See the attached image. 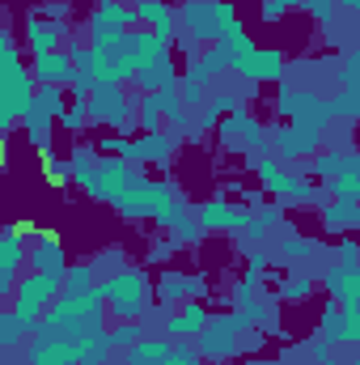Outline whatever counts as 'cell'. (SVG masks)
Here are the masks:
<instances>
[{"label": "cell", "mask_w": 360, "mask_h": 365, "mask_svg": "<svg viewBox=\"0 0 360 365\" xmlns=\"http://www.w3.org/2000/svg\"><path fill=\"white\" fill-rule=\"evenodd\" d=\"M106 327V302H102V289H81V293H64L43 310L38 327L43 336H60V340H90L93 331Z\"/></svg>", "instance_id": "6da1fadb"}, {"label": "cell", "mask_w": 360, "mask_h": 365, "mask_svg": "<svg viewBox=\"0 0 360 365\" xmlns=\"http://www.w3.org/2000/svg\"><path fill=\"white\" fill-rule=\"evenodd\" d=\"M97 289H102V302H106L110 319H140L153 306V276L144 268H136V264L115 268Z\"/></svg>", "instance_id": "7a4b0ae2"}, {"label": "cell", "mask_w": 360, "mask_h": 365, "mask_svg": "<svg viewBox=\"0 0 360 365\" xmlns=\"http://www.w3.org/2000/svg\"><path fill=\"white\" fill-rule=\"evenodd\" d=\"M238 21L233 0H182L179 9V34H186L191 43H216L225 34V26Z\"/></svg>", "instance_id": "3957f363"}, {"label": "cell", "mask_w": 360, "mask_h": 365, "mask_svg": "<svg viewBox=\"0 0 360 365\" xmlns=\"http://www.w3.org/2000/svg\"><path fill=\"white\" fill-rule=\"evenodd\" d=\"M246 162H250V170L259 175V182L268 187L280 204H314V200H322L318 182H309L301 170H284L271 153H263V158H259V153H250Z\"/></svg>", "instance_id": "277c9868"}, {"label": "cell", "mask_w": 360, "mask_h": 365, "mask_svg": "<svg viewBox=\"0 0 360 365\" xmlns=\"http://www.w3.org/2000/svg\"><path fill=\"white\" fill-rule=\"evenodd\" d=\"M60 297V276H43V272H30V276H17V284H13V293H9V310L26 323V331L34 336V327H38V319H43V310L51 306Z\"/></svg>", "instance_id": "5b68a950"}, {"label": "cell", "mask_w": 360, "mask_h": 365, "mask_svg": "<svg viewBox=\"0 0 360 365\" xmlns=\"http://www.w3.org/2000/svg\"><path fill=\"white\" fill-rule=\"evenodd\" d=\"M242 336H246V327H242L238 310L225 314V319H208L203 331L195 336V353H199L203 361H212V365H225L229 357L242 353Z\"/></svg>", "instance_id": "8992f818"}, {"label": "cell", "mask_w": 360, "mask_h": 365, "mask_svg": "<svg viewBox=\"0 0 360 365\" xmlns=\"http://www.w3.org/2000/svg\"><path fill=\"white\" fill-rule=\"evenodd\" d=\"M275 110L284 115V123H301V128H322L331 123L327 115V98L314 90H301L292 81H280V93H275Z\"/></svg>", "instance_id": "52a82bcc"}, {"label": "cell", "mask_w": 360, "mask_h": 365, "mask_svg": "<svg viewBox=\"0 0 360 365\" xmlns=\"http://www.w3.org/2000/svg\"><path fill=\"white\" fill-rule=\"evenodd\" d=\"M85 115H90V123H110L119 136H127L136 128V102L123 93V86H97L85 98Z\"/></svg>", "instance_id": "ba28073f"}, {"label": "cell", "mask_w": 360, "mask_h": 365, "mask_svg": "<svg viewBox=\"0 0 360 365\" xmlns=\"http://www.w3.org/2000/svg\"><path fill=\"white\" fill-rule=\"evenodd\" d=\"M34 77H30V64H21V56L17 51H9V56H0V106L21 123V115L30 110V102H34Z\"/></svg>", "instance_id": "9c48e42d"}, {"label": "cell", "mask_w": 360, "mask_h": 365, "mask_svg": "<svg viewBox=\"0 0 360 365\" xmlns=\"http://www.w3.org/2000/svg\"><path fill=\"white\" fill-rule=\"evenodd\" d=\"M216 136H221V145L225 149H246V153H271V132L255 119V115H246V110H233V115H225L221 123H216Z\"/></svg>", "instance_id": "30bf717a"}, {"label": "cell", "mask_w": 360, "mask_h": 365, "mask_svg": "<svg viewBox=\"0 0 360 365\" xmlns=\"http://www.w3.org/2000/svg\"><path fill=\"white\" fill-rule=\"evenodd\" d=\"M85 361V340H60V336H30L26 365H81Z\"/></svg>", "instance_id": "8fae6325"}, {"label": "cell", "mask_w": 360, "mask_h": 365, "mask_svg": "<svg viewBox=\"0 0 360 365\" xmlns=\"http://www.w3.org/2000/svg\"><path fill=\"white\" fill-rule=\"evenodd\" d=\"M318 344H327V349H335V344L356 349L360 344V310L327 306V310L318 314Z\"/></svg>", "instance_id": "7c38bea8"}, {"label": "cell", "mask_w": 360, "mask_h": 365, "mask_svg": "<svg viewBox=\"0 0 360 365\" xmlns=\"http://www.w3.org/2000/svg\"><path fill=\"white\" fill-rule=\"evenodd\" d=\"M271 149H275L280 158H288V162H297V158H314V153L322 149V128L280 123V128L271 132Z\"/></svg>", "instance_id": "4fadbf2b"}, {"label": "cell", "mask_w": 360, "mask_h": 365, "mask_svg": "<svg viewBox=\"0 0 360 365\" xmlns=\"http://www.w3.org/2000/svg\"><path fill=\"white\" fill-rule=\"evenodd\" d=\"M195 221L203 234H242L246 221H250V208L242 204H225V200H208L195 208Z\"/></svg>", "instance_id": "5bb4252c"}, {"label": "cell", "mask_w": 360, "mask_h": 365, "mask_svg": "<svg viewBox=\"0 0 360 365\" xmlns=\"http://www.w3.org/2000/svg\"><path fill=\"white\" fill-rule=\"evenodd\" d=\"M26 264H30V272L64 276V268H68L64 238H60V234H51V230H38V234H34V242L26 247Z\"/></svg>", "instance_id": "9a60e30c"}, {"label": "cell", "mask_w": 360, "mask_h": 365, "mask_svg": "<svg viewBox=\"0 0 360 365\" xmlns=\"http://www.w3.org/2000/svg\"><path fill=\"white\" fill-rule=\"evenodd\" d=\"M132 13H136V26L153 30L162 43L174 47V38H179V9L174 4H166V0H132Z\"/></svg>", "instance_id": "2e32d148"}, {"label": "cell", "mask_w": 360, "mask_h": 365, "mask_svg": "<svg viewBox=\"0 0 360 365\" xmlns=\"http://www.w3.org/2000/svg\"><path fill=\"white\" fill-rule=\"evenodd\" d=\"M208 319H212V314L203 310V302L186 297V302H179V306L162 319V336H166V340H195Z\"/></svg>", "instance_id": "e0dca14e"}, {"label": "cell", "mask_w": 360, "mask_h": 365, "mask_svg": "<svg viewBox=\"0 0 360 365\" xmlns=\"http://www.w3.org/2000/svg\"><path fill=\"white\" fill-rule=\"evenodd\" d=\"M208 293V280H203V272H179V268H166L162 272V280H157V297L166 302V306H179V302H186V297H203Z\"/></svg>", "instance_id": "ac0fdd59"}, {"label": "cell", "mask_w": 360, "mask_h": 365, "mask_svg": "<svg viewBox=\"0 0 360 365\" xmlns=\"http://www.w3.org/2000/svg\"><path fill=\"white\" fill-rule=\"evenodd\" d=\"M21 264H26V238L13 225H4L0 230V297L13 293V284L21 276Z\"/></svg>", "instance_id": "d6986e66"}, {"label": "cell", "mask_w": 360, "mask_h": 365, "mask_svg": "<svg viewBox=\"0 0 360 365\" xmlns=\"http://www.w3.org/2000/svg\"><path fill=\"white\" fill-rule=\"evenodd\" d=\"M327 293L339 310H360V268L356 264H327Z\"/></svg>", "instance_id": "ffe728a7"}, {"label": "cell", "mask_w": 360, "mask_h": 365, "mask_svg": "<svg viewBox=\"0 0 360 365\" xmlns=\"http://www.w3.org/2000/svg\"><path fill=\"white\" fill-rule=\"evenodd\" d=\"M64 43H68V21H43L38 13L26 17V47H30L34 56L55 51V47H64Z\"/></svg>", "instance_id": "44dd1931"}, {"label": "cell", "mask_w": 360, "mask_h": 365, "mask_svg": "<svg viewBox=\"0 0 360 365\" xmlns=\"http://www.w3.org/2000/svg\"><path fill=\"white\" fill-rule=\"evenodd\" d=\"M73 73H77V68H73V60H68V51H64V47L43 51V56H34V64H30L34 86H60V90H64Z\"/></svg>", "instance_id": "7402d4cb"}, {"label": "cell", "mask_w": 360, "mask_h": 365, "mask_svg": "<svg viewBox=\"0 0 360 365\" xmlns=\"http://www.w3.org/2000/svg\"><path fill=\"white\" fill-rule=\"evenodd\" d=\"M225 73H229L225 47H221V43H212V47H203L199 56H191V60H186V77H182V81H195V86H212V81H221Z\"/></svg>", "instance_id": "603a6c76"}, {"label": "cell", "mask_w": 360, "mask_h": 365, "mask_svg": "<svg viewBox=\"0 0 360 365\" xmlns=\"http://www.w3.org/2000/svg\"><path fill=\"white\" fill-rule=\"evenodd\" d=\"M132 145H136V166H170L174 162V149H179V140L170 132H144Z\"/></svg>", "instance_id": "cb8c5ba5"}, {"label": "cell", "mask_w": 360, "mask_h": 365, "mask_svg": "<svg viewBox=\"0 0 360 365\" xmlns=\"http://www.w3.org/2000/svg\"><path fill=\"white\" fill-rule=\"evenodd\" d=\"M132 26H136V13H132V4H123V0L97 4V13H90V34H110V30H132Z\"/></svg>", "instance_id": "d4e9b609"}, {"label": "cell", "mask_w": 360, "mask_h": 365, "mask_svg": "<svg viewBox=\"0 0 360 365\" xmlns=\"http://www.w3.org/2000/svg\"><path fill=\"white\" fill-rule=\"evenodd\" d=\"M322 204V225L327 234H352L360 225V204L356 200H318Z\"/></svg>", "instance_id": "484cf974"}, {"label": "cell", "mask_w": 360, "mask_h": 365, "mask_svg": "<svg viewBox=\"0 0 360 365\" xmlns=\"http://www.w3.org/2000/svg\"><path fill=\"white\" fill-rule=\"evenodd\" d=\"M136 86L144 93H157L166 86H179V68H174V56H162L157 64H149L144 73H136Z\"/></svg>", "instance_id": "4316f807"}, {"label": "cell", "mask_w": 360, "mask_h": 365, "mask_svg": "<svg viewBox=\"0 0 360 365\" xmlns=\"http://www.w3.org/2000/svg\"><path fill=\"white\" fill-rule=\"evenodd\" d=\"M166 353H170V340L166 336H144L132 349H123V361L127 365H157Z\"/></svg>", "instance_id": "83f0119b"}, {"label": "cell", "mask_w": 360, "mask_h": 365, "mask_svg": "<svg viewBox=\"0 0 360 365\" xmlns=\"http://www.w3.org/2000/svg\"><path fill=\"white\" fill-rule=\"evenodd\" d=\"M356 195H360V162L344 166L335 179H327V191H322V200H356Z\"/></svg>", "instance_id": "f1b7e54d"}, {"label": "cell", "mask_w": 360, "mask_h": 365, "mask_svg": "<svg viewBox=\"0 0 360 365\" xmlns=\"http://www.w3.org/2000/svg\"><path fill=\"white\" fill-rule=\"evenodd\" d=\"M284 68H288V56L280 47H259V56H255V81H284Z\"/></svg>", "instance_id": "f546056e"}, {"label": "cell", "mask_w": 360, "mask_h": 365, "mask_svg": "<svg viewBox=\"0 0 360 365\" xmlns=\"http://www.w3.org/2000/svg\"><path fill=\"white\" fill-rule=\"evenodd\" d=\"M352 162H360L352 149H327V153H314V162H309V166H314V175H318V179H335V175H339L344 166H352Z\"/></svg>", "instance_id": "4dcf8cb0"}, {"label": "cell", "mask_w": 360, "mask_h": 365, "mask_svg": "<svg viewBox=\"0 0 360 365\" xmlns=\"http://www.w3.org/2000/svg\"><path fill=\"white\" fill-rule=\"evenodd\" d=\"M284 221V204H268V208H259V212H250V221H246V238H255V242H263L271 230Z\"/></svg>", "instance_id": "1f68e13d"}, {"label": "cell", "mask_w": 360, "mask_h": 365, "mask_svg": "<svg viewBox=\"0 0 360 365\" xmlns=\"http://www.w3.org/2000/svg\"><path fill=\"white\" fill-rule=\"evenodd\" d=\"M106 336H110V349H132L136 340L149 336V323L144 319H119L115 327H106Z\"/></svg>", "instance_id": "d6a6232c"}, {"label": "cell", "mask_w": 360, "mask_h": 365, "mask_svg": "<svg viewBox=\"0 0 360 365\" xmlns=\"http://www.w3.org/2000/svg\"><path fill=\"white\" fill-rule=\"evenodd\" d=\"M26 336H30V331H26V323H21L13 310H0V353H17Z\"/></svg>", "instance_id": "836d02e7"}, {"label": "cell", "mask_w": 360, "mask_h": 365, "mask_svg": "<svg viewBox=\"0 0 360 365\" xmlns=\"http://www.w3.org/2000/svg\"><path fill=\"white\" fill-rule=\"evenodd\" d=\"M314 251H318V242L305 238V234H288V238L280 242V255H284L288 264H305V259H314Z\"/></svg>", "instance_id": "e575fe53"}, {"label": "cell", "mask_w": 360, "mask_h": 365, "mask_svg": "<svg viewBox=\"0 0 360 365\" xmlns=\"http://www.w3.org/2000/svg\"><path fill=\"white\" fill-rule=\"evenodd\" d=\"M34 106H38L43 115H51V119H60L64 106H68V93L60 90V86H38V90H34Z\"/></svg>", "instance_id": "d590c367"}, {"label": "cell", "mask_w": 360, "mask_h": 365, "mask_svg": "<svg viewBox=\"0 0 360 365\" xmlns=\"http://www.w3.org/2000/svg\"><path fill=\"white\" fill-rule=\"evenodd\" d=\"M93 276H97V268H93V264H73V268H64V276H60V289H64V293L93 289V284H97Z\"/></svg>", "instance_id": "8d00e7d4"}, {"label": "cell", "mask_w": 360, "mask_h": 365, "mask_svg": "<svg viewBox=\"0 0 360 365\" xmlns=\"http://www.w3.org/2000/svg\"><path fill=\"white\" fill-rule=\"evenodd\" d=\"M309 293H314V280L305 272H288L280 280V302H305Z\"/></svg>", "instance_id": "74e56055"}, {"label": "cell", "mask_w": 360, "mask_h": 365, "mask_svg": "<svg viewBox=\"0 0 360 365\" xmlns=\"http://www.w3.org/2000/svg\"><path fill=\"white\" fill-rule=\"evenodd\" d=\"M38 158H43V179L51 182V187H68V182H73V170H68V162H64V158H55L51 149H47V153H38Z\"/></svg>", "instance_id": "f35d334b"}, {"label": "cell", "mask_w": 360, "mask_h": 365, "mask_svg": "<svg viewBox=\"0 0 360 365\" xmlns=\"http://www.w3.org/2000/svg\"><path fill=\"white\" fill-rule=\"evenodd\" d=\"M356 110H360L356 90H339V93H331V98H327V115H331V119H352Z\"/></svg>", "instance_id": "ab89813d"}, {"label": "cell", "mask_w": 360, "mask_h": 365, "mask_svg": "<svg viewBox=\"0 0 360 365\" xmlns=\"http://www.w3.org/2000/svg\"><path fill=\"white\" fill-rule=\"evenodd\" d=\"M106 158H119V162H132L136 166V145H132V136H119V132H110L102 145H97Z\"/></svg>", "instance_id": "60d3db41"}, {"label": "cell", "mask_w": 360, "mask_h": 365, "mask_svg": "<svg viewBox=\"0 0 360 365\" xmlns=\"http://www.w3.org/2000/svg\"><path fill=\"white\" fill-rule=\"evenodd\" d=\"M93 162H97V153H93L90 145H77V153L68 158V170H73V182H77V187H81V182L90 179Z\"/></svg>", "instance_id": "b9f144b4"}, {"label": "cell", "mask_w": 360, "mask_h": 365, "mask_svg": "<svg viewBox=\"0 0 360 365\" xmlns=\"http://www.w3.org/2000/svg\"><path fill=\"white\" fill-rule=\"evenodd\" d=\"M170 238H174V242H179V247H186V242H191V247H195V242H199V238H203V230H199V221H195V217H191V212H186V217H179V221H174V225H170Z\"/></svg>", "instance_id": "7bdbcfd3"}, {"label": "cell", "mask_w": 360, "mask_h": 365, "mask_svg": "<svg viewBox=\"0 0 360 365\" xmlns=\"http://www.w3.org/2000/svg\"><path fill=\"white\" fill-rule=\"evenodd\" d=\"M55 123H60L64 132H73V136H77V132L90 123V115H85V102H68V106H64V115H60Z\"/></svg>", "instance_id": "ee69618b"}, {"label": "cell", "mask_w": 360, "mask_h": 365, "mask_svg": "<svg viewBox=\"0 0 360 365\" xmlns=\"http://www.w3.org/2000/svg\"><path fill=\"white\" fill-rule=\"evenodd\" d=\"M297 9H305L318 26H331L335 21V0H297Z\"/></svg>", "instance_id": "f6af8a7d"}, {"label": "cell", "mask_w": 360, "mask_h": 365, "mask_svg": "<svg viewBox=\"0 0 360 365\" xmlns=\"http://www.w3.org/2000/svg\"><path fill=\"white\" fill-rule=\"evenodd\" d=\"M208 86H195V81H179V98H182V106L186 110H199L203 102H208Z\"/></svg>", "instance_id": "bcb514c9"}, {"label": "cell", "mask_w": 360, "mask_h": 365, "mask_svg": "<svg viewBox=\"0 0 360 365\" xmlns=\"http://www.w3.org/2000/svg\"><path fill=\"white\" fill-rule=\"evenodd\" d=\"M179 255V242L174 238H153L149 242V264H170Z\"/></svg>", "instance_id": "7dc6e473"}, {"label": "cell", "mask_w": 360, "mask_h": 365, "mask_svg": "<svg viewBox=\"0 0 360 365\" xmlns=\"http://www.w3.org/2000/svg\"><path fill=\"white\" fill-rule=\"evenodd\" d=\"M64 90L73 93V102H85V98H90L93 90H97V86H93V77H90V73H73Z\"/></svg>", "instance_id": "c3c4849f"}, {"label": "cell", "mask_w": 360, "mask_h": 365, "mask_svg": "<svg viewBox=\"0 0 360 365\" xmlns=\"http://www.w3.org/2000/svg\"><path fill=\"white\" fill-rule=\"evenodd\" d=\"M360 56L356 51H348V60H344V73H339V81H344V90H356L360 81Z\"/></svg>", "instance_id": "681fc988"}, {"label": "cell", "mask_w": 360, "mask_h": 365, "mask_svg": "<svg viewBox=\"0 0 360 365\" xmlns=\"http://www.w3.org/2000/svg\"><path fill=\"white\" fill-rule=\"evenodd\" d=\"M356 238H344V242H339V247H335V255H339V259H335V264H356Z\"/></svg>", "instance_id": "f907efd6"}, {"label": "cell", "mask_w": 360, "mask_h": 365, "mask_svg": "<svg viewBox=\"0 0 360 365\" xmlns=\"http://www.w3.org/2000/svg\"><path fill=\"white\" fill-rule=\"evenodd\" d=\"M284 13H288V9H284V4H280V0H263V21H280V17H284Z\"/></svg>", "instance_id": "816d5d0a"}, {"label": "cell", "mask_w": 360, "mask_h": 365, "mask_svg": "<svg viewBox=\"0 0 360 365\" xmlns=\"http://www.w3.org/2000/svg\"><path fill=\"white\" fill-rule=\"evenodd\" d=\"M9 51H17V34L9 26H0V56H9Z\"/></svg>", "instance_id": "f5cc1de1"}, {"label": "cell", "mask_w": 360, "mask_h": 365, "mask_svg": "<svg viewBox=\"0 0 360 365\" xmlns=\"http://www.w3.org/2000/svg\"><path fill=\"white\" fill-rule=\"evenodd\" d=\"M13 128H17V119H13V115H9V110L0 106V140H4V136H9Z\"/></svg>", "instance_id": "db71d44e"}, {"label": "cell", "mask_w": 360, "mask_h": 365, "mask_svg": "<svg viewBox=\"0 0 360 365\" xmlns=\"http://www.w3.org/2000/svg\"><path fill=\"white\" fill-rule=\"evenodd\" d=\"M335 9H344V13H356L360 0H335Z\"/></svg>", "instance_id": "11a10c76"}, {"label": "cell", "mask_w": 360, "mask_h": 365, "mask_svg": "<svg viewBox=\"0 0 360 365\" xmlns=\"http://www.w3.org/2000/svg\"><path fill=\"white\" fill-rule=\"evenodd\" d=\"M157 365H182V361H179V357H174V353H166V357H162V361H157Z\"/></svg>", "instance_id": "9f6ffc18"}, {"label": "cell", "mask_w": 360, "mask_h": 365, "mask_svg": "<svg viewBox=\"0 0 360 365\" xmlns=\"http://www.w3.org/2000/svg\"><path fill=\"white\" fill-rule=\"evenodd\" d=\"M4 162H9V149H4V140H0V170H4Z\"/></svg>", "instance_id": "6f0895ef"}, {"label": "cell", "mask_w": 360, "mask_h": 365, "mask_svg": "<svg viewBox=\"0 0 360 365\" xmlns=\"http://www.w3.org/2000/svg\"><path fill=\"white\" fill-rule=\"evenodd\" d=\"M280 4H284V9H297V0H280Z\"/></svg>", "instance_id": "680465c9"}, {"label": "cell", "mask_w": 360, "mask_h": 365, "mask_svg": "<svg viewBox=\"0 0 360 365\" xmlns=\"http://www.w3.org/2000/svg\"><path fill=\"white\" fill-rule=\"evenodd\" d=\"M259 365H292V361H259Z\"/></svg>", "instance_id": "91938a15"}, {"label": "cell", "mask_w": 360, "mask_h": 365, "mask_svg": "<svg viewBox=\"0 0 360 365\" xmlns=\"http://www.w3.org/2000/svg\"><path fill=\"white\" fill-rule=\"evenodd\" d=\"M195 365H212V361H203V357H199V361H195Z\"/></svg>", "instance_id": "94428289"}, {"label": "cell", "mask_w": 360, "mask_h": 365, "mask_svg": "<svg viewBox=\"0 0 360 365\" xmlns=\"http://www.w3.org/2000/svg\"><path fill=\"white\" fill-rule=\"evenodd\" d=\"M97 4H110V0H97Z\"/></svg>", "instance_id": "6125c7cd"}]
</instances>
